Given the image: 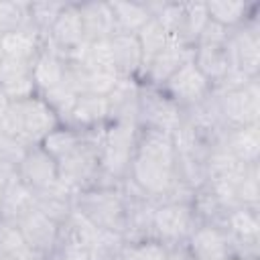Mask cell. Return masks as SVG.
<instances>
[{
    "label": "cell",
    "mask_w": 260,
    "mask_h": 260,
    "mask_svg": "<svg viewBox=\"0 0 260 260\" xmlns=\"http://www.w3.org/2000/svg\"><path fill=\"white\" fill-rule=\"evenodd\" d=\"M230 35H232L230 28H225V26H221V24L209 20V22L203 26V30H201V35H199L195 47H223V45H228Z\"/></svg>",
    "instance_id": "obj_42"
},
{
    "label": "cell",
    "mask_w": 260,
    "mask_h": 260,
    "mask_svg": "<svg viewBox=\"0 0 260 260\" xmlns=\"http://www.w3.org/2000/svg\"><path fill=\"white\" fill-rule=\"evenodd\" d=\"M181 122H183V108H179L160 87L140 85L138 128L173 134L181 126Z\"/></svg>",
    "instance_id": "obj_6"
},
{
    "label": "cell",
    "mask_w": 260,
    "mask_h": 260,
    "mask_svg": "<svg viewBox=\"0 0 260 260\" xmlns=\"http://www.w3.org/2000/svg\"><path fill=\"white\" fill-rule=\"evenodd\" d=\"M32 207H35V193L16 175L14 179H10L4 185L2 205H0V219L16 225Z\"/></svg>",
    "instance_id": "obj_22"
},
{
    "label": "cell",
    "mask_w": 260,
    "mask_h": 260,
    "mask_svg": "<svg viewBox=\"0 0 260 260\" xmlns=\"http://www.w3.org/2000/svg\"><path fill=\"white\" fill-rule=\"evenodd\" d=\"M232 69L242 71L250 79H258L260 69V35L256 18L242 22L240 26L232 28L228 41Z\"/></svg>",
    "instance_id": "obj_9"
},
{
    "label": "cell",
    "mask_w": 260,
    "mask_h": 260,
    "mask_svg": "<svg viewBox=\"0 0 260 260\" xmlns=\"http://www.w3.org/2000/svg\"><path fill=\"white\" fill-rule=\"evenodd\" d=\"M32 26L28 2H0V35Z\"/></svg>",
    "instance_id": "obj_36"
},
{
    "label": "cell",
    "mask_w": 260,
    "mask_h": 260,
    "mask_svg": "<svg viewBox=\"0 0 260 260\" xmlns=\"http://www.w3.org/2000/svg\"><path fill=\"white\" fill-rule=\"evenodd\" d=\"M59 181L73 193L91 189L100 179V146L85 140L81 134V142L67 156L57 160Z\"/></svg>",
    "instance_id": "obj_5"
},
{
    "label": "cell",
    "mask_w": 260,
    "mask_h": 260,
    "mask_svg": "<svg viewBox=\"0 0 260 260\" xmlns=\"http://www.w3.org/2000/svg\"><path fill=\"white\" fill-rule=\"evenodd\" d=\"M81 142V132L69 126H57L55 130H51L43 142L39 144L45 152H49L55 160H61L63 156H67L71 150H75Z\"/></svg>",
    "instance_id": "obj_31"
},
{
    "label": "cell",
    "mask_w": 260,
    "mask_h": 260,
    "mask_svg": "<svg viewBox=\"0 0 260 260\" xmlns=\"http://www.w3.org/2000/svg\"><path fill=\"white\" fill-rule=\"evenodd\" d=\"M250 165L240 162L221 142L209 150L207 160H205L207 181H236L238 177H242V173Z\"/></svg>",
    "instance_id": "obj_27"
},
{
    "label": "cell",
    "mask_w": 260,
    "mask_h": 260,
    "mask_svg": "<svg viewBox=\"0 0 260 260\" xmlns=\"http://www.w3.org/2000/svg\"><path fill=\"white\" fill-rule=\"evenodd\" d=\"M177 154L169 132L140 128L130 162V179L152 199L160 201L177 181Z\"/></svg>",
    "instance_id": "obj_1"
},
{
    "label": "cell",
    "mask_w": 260,
    "mask_h": 260,
    "mask_svg": "<svg viewBox=\"0 0 260 260\" xmlns=\"http://www.w3.org/2000/svg\"><path fill=\"white\" fill-rule=\"evenodd\" d=\"M0 91L10 100H26L37 95L32 81V61L2 57L0 61Z\"/></svg>",
    "instance_id": "obj_16"
},
{
    "label": "cell",
    "mask_w": 260,
    "mask_h": 260,
    "mask_svg": "<svg viewBox=\"0 0 260 260\" xmlns=\"http://www.w3.org/2000/svg\"><path fill=\"white\" fill-rule=\"evenodd\" d=\"M114 69L120 77H138L142 71V53L136 35L114 32L110 37Z\"/></svg>",
    "instance_id": "obj_20"
},
{
    "label": "cell",
    "mask_w": 260,
    "mask_h": 260,
    "mask_svg": "<svg viewBox=\"0 0 260 260\" xmlns=\"http://www.w3.org/2000/svg\"><path fill=\"white\" fill-rule=\"evenodd\" d=\"M73 197L75 193L69 191L61 181H57L53 187L35 193V207L61 225L73 211Z\"/></svg>",
    "instance_id": "obj_25"
},
{
    "label": "cell",
    "mask_w": 260,
    "mask_h": 260,
    "mask_svg": "<svg viewBox=\"0 0 260 260\" xmlns=\"http://www.w3.org/2000/svg\"><path fill=\"white\" fill-rule=\"evenodd\" d=\"M124 246H126V240L122 234L95 228V234L91 240V260H112L118 254H122Z\"/></svg>",
    "instance_id": "obj_34"
},
{
    "label": "cell",
    "mask_w": 260,
    "mask_h": 260,
    "mask_svg": "<svg viewBox=\"0 0 260 260\" xmlns=\"http://www.w3.org/2000/svg\"><path fill=\"white\" fill-rule=\"evenodd\" d=\"M16 175H18V171H16L14 167H10V165H6V162H2V160H0V205H2L4 185H6L10 179H14Z\"/></svg>",
    "instance_id": "obj_43"
},
{
    "label": "cell",
    "mask_w": 260,
    "mask_h": 260,
    "mask_svg": "<svg viewBox=\"0 0 260 260\" xmlns=\"http://www.w3.org/2000/svg\"><path fill=\"white\" fill-rule=\"evenodd\" d=\"M236 195L242 207H254L258 205V165H250L240 179H236Z\"/></svg>",
    "instance_id": "obj_40"
},
{
    "label": "cell",
    "mask_w": 260,
    "mask_h": 260,
    "mask_svg": "<svg viewBox=\"0 0 260 260\" xmlns=\"http://www.w3.org/2000/svg\"><path fill=\"white\" fill-rule=\"evenodd\" d=\"M57 126H59L57 114L37 93L26 100L10 102L0 132L18 138L26 146H39L43 138Z\"/></svg>",
    "instance_id": "obj_3"
},
{
    "label": "cell",
    "mask_w": 260,
    "mask_h": 260,
    "mask_svg": "<svg viewBox=\"0 0 260 260\" xmlns=\"http://www.w3.org/2000/svg\"><path fill=\"white\" fill-rule=\"evenodd\" d=\"M189 240V252L195 260H225L232 254V242L223 228L211 223H199Z\"/></svg>",
    "instance_id": "obj_14"
},
{
    "label": "cell",
    "mask_w": 260,
    "mask_h": 260,
    "mask_svg": "<svg viewBox=\"0 0 260 260\" xmlns=\"http://www.w3.org/2000/svg\"><path fill=\"white\" fill-rule=\"evenodd\" d=\"M193 55H195V47L185 45L183 41L169 37L165 49L152 59V63L148 65V69H146V73H144V79L148 81L146 85L162 87L165 81H167L173 73H177L181 65H185L187 61L193 59Z\"/></svg>",
    "instance_id": "obj_13"
},
{
    "label": "cell",
    "mask_w": 260,
    "mask_h": 260,
    "mask_svg": "<svg viewBox=\"0 0 260 260\" xmlns=\"http://www.w3.org/2000/svg\"><path fill=\"white\" fill-rule=\"evenodd\" d=\"M193 63L203 73V77L211 83V89L217 83H221L223 77L232 69L228 45H223V47H195Z\"/></svg>",
    "instance_id": "obj_26"
},
{
    "label": "cell",
    "mask_w": 260,
    "mask_h": 260,
    "mask_svg": "<svg viewBox=\"0 0 260 260\" xmlns=\"http://www.w3.org/2000/svg\"><path fill=\"white\" fill-rule=\"evenodd\" d=\"M45 43L53 47L57 53H61L63 57H67L79 45L85 43V32H83L77 4H65V8L61 10L57 20L45 35Z\"/></svg>",
    "instance_id": "obj_11"
},
{
    "label": "cell",
    "mask_w": 260,
    "mask_h": 260,
    "mask_svg": "<svg viewBox=\"0 0 260 260\" xmlns=\"http://www.w3.org/2000/svg\"><path fill=\"white\" fill-rule=\"evenodd\" d=\"M67 73V61L61 53H57L47 43L39 51V55L32 59V81L39 93H45L59 83H63Z\"/></svg>",
    "instance_id": "obj_18"
},
{
    "label": "cell",
    "mask_w": 260,
    "mask_h": 260,
    "mask_svg": "<svg viewBox=\"0 0 260 260\" xmlns=\"http://www.w3.org/2000/svg\"><path fill=\"white\" fill-rule=\"evenodd\" d=\"M205 6H207L209 20H213L230 30L240 26L242 22H246L248 16H252L250 10L254 8L252 4H246V2H225V0L205 2Z\"/></svg>",
    "instance_id": "obj_30"
},
{
    "label": "cell",
    "mask_w": 260,
    "mask_h": 260,
    "mask_svg": "<svg viewBox=\"0 0 260 260\" xmlns=\"http://www.w3.org/2000/svg\"><path fill=\"white\" fill-rule=\"evenodd\" d=\"M110 120V108H108V98L106 95H91V93H81L63 120L65 126L75 128V130H89L95 126H102Z\"/></svg>",
    "instance_id": "obj_17"
},
{
    "label": "cell",
    "mask_w": 260,
    "mask_h": 260,
    "mask_svg": "<svg viewBox=\"0 0 260 260\" xmlns=\"http://www.w3.org/2000/svg\"><path fill=\"white\" fill-rule=\"evenodd\" d=\"M30 146H26L24 142H20L14 136H8L4 132H0V160L18 169V165L22 162V158L26 156Z\"/></svg>",
    "instance_id": "obj_41"
},
{
    "label": "cell",
    "mask_w": 260,
    "mask_h": 260,
    "mask_svg": "<svg viewBox=\"0 0 260 260\" xmlns=\"http://www.w3.org/2000/svg\"><path fill=\"white\" fill-rule=\"evenodd\" d=\"M45 45V35L39 32L35 26H26V28H18L14 32H6L0 35V49L4 57H12V59H24V61H32L39 51Z\"/></svg>",
    "instance_id": "obj_23"
},
{
    "label": "cell",
    "mask_w": 260,
    "mask_h": 260,
    "mask_svg": "<svg viewBox=\"0 0 260 260\" xmlns=\"http://www.w3.org/2000/svg\"><path fill=\"white\" fill-rule=\"evenodd\" d=\"M85 41H100L110 39L116 32L114 14L110 8V2H81L77 4Z\"/></svg>",
    "instance_id": "obj_21"
},
{
    "label": "cell",
    "mask_w": 260,
    "mask_h": 260,
    "mask_svg": "<svg viewBox=\"0 0 260 260\" xmlns=\"http://www.w3.org/2000/svg\"><path fill=\"white\" fill-rule=\"evenodd\" d=\"M221 144L244 165H258L260 154V130L258 124L242 126V128H228Z\"/></svg>",
    "instance_id": "obj_24"
},
{
    "label": "cell",
    "mask_w": 260,
    "mask_h": 260,
    "mask_svg": "<svg viewBox=\"0 0 260 260\" xmlns=\"http://www.w3.org/2000/svg\"><path fill=\"white\" fill-rule=\"evenodd\" d=\"M167 260H195V258L189 252V248H185L181 244H175V246H169V258Z\"/></svg>",
    "instance_id": "obj_44"
},
{
    "label": "cell",
    "mask_w": 260,
    "mask_h": 260,
    "mask_svg": "<svg viewBox=\"0 0 260 260\" xmlns=\"http://www.w3.org/2000/svg\"><path fill=\"white\" fill-rule=\"evenodd\" d=\"M213 95L217 100L219 116H221L225 128H242V126L258 124V116H260L258 79H252L242 87L213 93Z\"/></svg>",
    "instance_id": "obj_7"
},
{
    "label": "cell",
    "mask_w": 260,
    "mask_h": 260,
    "mask_svg": "<svg viewBox=\"0 0 260 260\" xmlns=\"http://www.w3.org/2000/svg\"><path fill=\"white\" fill-rule=\"evenodd\" d=\"M0 256H24V258H28V256H41V254L32 252L26 246L18 225L0 219Z\"/></svg>",
    "instance_id": "obj_37"
},
{
    "label": "cell",
    "mask_w": 260,
    "mask_h": 260,
    "mask_svg": "<svg viewBox=\"0 0 260 260\" xmlns=\"http://www.w3.org/2000/svg\"><path fill=\"white\" fill-rule=\"evenodd\" d=\"M8 108H10V100L0 91V130H2V124H4V118H6Z\"/></svg>",
    "instance_id": "obj_45"
},
{
    "label": "cell",
    "mask_w": 260,
    "mask_h": 260,
    "mask_svg": "<svg viewBox=\"0 0 260 260\" xmlns=\"http://www.w3.org/2000/svg\"><path fill=\"white\" fill-rule=\"evenodd\" d=\"M138 45H140V53H142V71L140 77H144L148 65L152 63V59L165 49L167 41H169V32L165 30V26L152 16L138 32H136Z\"/></svg>",
    "instance_id": "obj_29"
},
{
    "label": "cell",
    "mask_w": 260,
    "mask_h": 260,
    "mask_svg": "<svg viewBox=\"0 0 260 260\" xmlns=\"http://www.w3.org/2000/svg\"><path fill=\"white\" fill-rule=\"evenodd\" d=\"M112 260H126V258H124V254H118V256H116V258H112Z\"/></svg>",
    "instance_id": "obj_46"
},
{
    "label": "cell",
    "mask_w": 260,
    "mask_h": 260,
    "mask_svg": "<svg viewBox=\"0 0 260 260\" xmlns=\"http://www.w3.org/2000/svg\"><path fill=\"white\" fill-rule=\"evenodd\" d=\"M122 254L126 260H167L169 258V246L156 238H150V240L126 244Z\"/></svg>",
    "instance_id": "obj_38"
},
{
    "label": "cell",
    "mask_w": 260,
    "mask_h": 260,
    "mask_svg": "<svg viewBox=\"0 0 260 260\" xmlns=\"http://www.w3.org/2000/svg\"><path fill=\"white\" fill-rule=\"evenodd\" d=\"M2 57H4V55H2V49H0V61H2Z\"/></svg>",
    "instance_id": "obj_48"
},
{
    "label": "cell",
    "mask_w": 260,
    "mask_h": 260,
    "mask_svg": "<svg viewBox=\"0 0 260 260\" xmlns=\"http://www.w3.org/2000/svg\"><path fill=\"white\" fill-rule=\"evenodd\" d=\"M45 102H47V106L57 114V118H59V122H63L65 118H67V114L71 112V108L75 106V102H77V98H79V93L71 87V83L67 81V79H63V83H59L57 87H53V89H49V91H45V93H39Z\"/></svg>",
    "instance_id": "obj_35"
},
{
    "label": "cell",
    "mask_w": 260,
    "mask_h": 260,
    "mask_svg": "<svg viewBox=\"0 0 260 260\" xmlns=\"http://www.w3.org/2000/svg\"><path fill=\"white\" fill-rule=\"evenodd\" d=\"M73 209L79 211L91 225L100 230H110L124 234L126 228V207L118 187H91L75 193Z\"/></svg>",
    "instance_id": "obj_4"
},
{
    "label": "cell",
    "mask_w": 260,
    "mask_h": 260,
    "mask_svg": "<svg viewBox=\"0 0 260 260\" xmlns=\"http://www.w3.org/2000/svg\"><path fill=\"white\" fill-rule=\"evenodd\" d=\"M65 4L67 2H28V14L32 26L39 32L47 35L53 22L57 20V16L61 14V10L65 8Z\"/></svg>",
    "instance_id": "obj_39"
},
{
    "label": "cell",
    "mask_w": 260,
    "mask_h": 260,
    "mask_svg": "<svg viewBox=\"0 0 260 260\" xmlns=\"http://www.w3.org/2000/svg\"><path fill=\"white\" fill-rule=\"evenodd\" d=\"M195 211L191 203H158L152 215V234L162 244H183L195 230Z\"/></svg>",
    "instance_id": "obj_8"
},
{
    "label": "cell",
    "mask_w": 260,
    "mask_h": 260,
    "mask_svg": "<svg viewBox=\"0 0 260 260\" xmlns=\"http://www.w3.org/2000/svg\"><path fill=\"white\" fill-rule=\"evenodd\" d=\"M16 225H18L26 246L32 252H37L45 258L53 252V248L57 244V236H59V223H55L43 211L32 207Z\"/></svg>",
    "instance_id": "obj_15"
},
{
    "label": "cell",
    "mask_w": 260,
    "mask_h": 260,
    "mask_svg": "<svg viewBox=\"0 0 260 260\" xmlns=\"http://www.w3.org/2000/svg\"><path fill=\"white\" fill-rule=\"evenodd\" d=\"M225 260H240V258H236V256H230V258H225Z\"/></svg>",
    "instance_id": "obj_47"
},
{
    "label": "cell",
    "mask_w": 260,
    "mask_h": 260,
    "mask_svg": "<svg viewBox=\"0 0 260 260\" xmlns=\"http://www.w3.org/2000/svg\"><path fill=\"white\" fill-rule=\"evenodd\" d=\"M179 108H191L211 93V83L203 77V73L195 67L193 59L179 67L177 73H173L165 85L160 87Z\"/></svg>",
    "instance_id": "obj_10"
},
{
    "label": "cell",
    "mask_w": 260,
    "mask_h": 260,
    "mask_svg": "<svg viewBox=\"0 0 260 260\" xmlns=\"http://www.w3.org/2000/svg\"><path fill=\"white\" fill-rule=\"evenodd\" d=\"M209 22V14H207V6L205 2H189L183 4V24H181V32H179V41H183L185 45L195 47L203 26Z\"/></svg>",
    "instance_id": "obj_32"
},
{
    "label": "cell",
    "mask_w": 260,
    "mask_h": 260,
    "mask_svg": "<svg viewBox=\"0 0 260 260\" xmlns=\"http://www.w3.org/2000/svg\"><path fill=\"white\" fill-rule=\"evenodd\" d=\"M16 171H18L20 181L32 193L49 189L59 181L57 160L49 152H45L41 146H30L26 156L22 158V162L18 165Z\"/></svg>",
    "instance_id": "obj_12"
},
{
    "label": "cell",
    "mask_w": 260,
    "mask_h": 260,
    "mask_svg": "<svg viewBox=\"0 0 260 260\" xmlns=\"http://www.w3.org/2000/svg\"><path fill=\"white\" fill-rule=\"evenodd\" d=\"M191 207L195 211V217L201 219V223H211V225H219V228L223 225L225 211L219 205V201L215 199V195H213V191H211V187L207 183L201 189L195 191Z\"/></svg>",
    "instance_id": "obj_33"
},
{
    "label": "cell",
    "mask_w": 260,
    "mask_h": 260,
    "mask_svg": "<svg viewBox=\"0 0 260 260\" xmlns=\"http://www.w3.org/2000/svg\"><path fill=\"white\" fill-rule=\"evenodd\" d=\"M110 8L114 14L116 32L136 35L152 18L144 2H110Z\"/></svg>",
    "instance_id": "obj_28"
},
{
    "label": "cell",
    "mask_w": 260,
    "mask_h": 260,
    "mask_svg": "<svg viewBox=\"0 0 260 260\" xmlns=\"http://www.w3.org/2000/svg\"><path fill=\"white\" fill-rule=\"evenodd\" d=\"M110 108V122L126 120L138 124V98H140V83L136 77H120L114 89L106 95Z\"/></svg>",
    "instance_id": "obj_19"
},
{
    "label": "cell",
    "mask_w": 260,
    "mask_h": 260,
    "mask_svg": "<svg viewBox=\"0 0 260 260\" xmlns=\"http://www.w3.org/2000/svg\"><path fill=\"white\" fill-rule=\"evenodd\" d=\"M136 122H110L100 144V179L95 187H118L130 175V162L138 142Z\"/></svg>",
    "instance_id": "obj_2"
}]
</instances>
